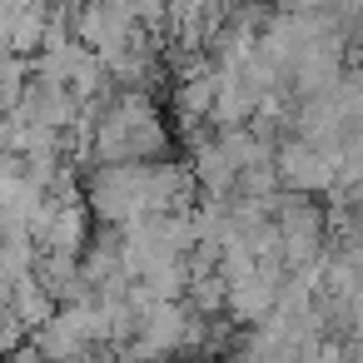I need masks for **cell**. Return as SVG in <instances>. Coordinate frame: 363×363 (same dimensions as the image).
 Returning a JSON list of instances; mask_svg holds the SVG:
<instances>
[{
  "instance_id": "1",
  "label": "cell",
  "mask_w": 363,
  "mask_h": 363,
  "mask_svg": "<svg viewBox=\"0 0 363 363\" xmlns=\"http://www.w3.org/2000/svg\"><path fill=\"white\" fill-rule=\"evenodd\" d=\"M274 274H264V269H254V274H244V279H229L224 284V313L239 323V328H249V323H259L269 308H274Z\"/></svg>"
},
{
  "instance_id": "2",
  "label": "cell",
  "mask_w": 363,
  "mask_h": 363,
  "mask_svg": "<svg viewBox=\"0 0 363 363\" xmlns=\"http://www.w3.org/2000/svg\"><path fill=\"white\" fill-rule=\"evenodd\" d=\"M85 239H90V209H85V199H60V204L50 209V224H45V234L35 239V249L80 254V249H85Z\"/></svg>"
},
{
  "instance_id": "3",
  "label": "cell",
  "mask_w": 363,
  "mask_h": 363,
  "mask_svg": "<svg viewBox=\"0 0 363 363\" xmlns=\"http://www.w3.org/2000/svg\"><path fill=\"white\" fill-rule=\"evenodd\" d=\"M189 174H194L199 194H209V199H229V194H234V179H239L234 160H229L214 140H199V145H194V164H189Z\"/></svg>"
},
{
  "instance_id": "4",
  "label": "cell",
  "mask_w": 363,
  "mask_h": 363,
  "mask_svg": "<svg viewBox=\"0 0 363 363\" xmlns=\"http://www.w3.org/2000/svg\"><path fill=\"white\" fill-rule=\"evenodd\" d=\"M169 105H174V115L184 120V130H189V125H204V120H209V105H214V65L189 70V75H174Z\"/></svg>"
},
{
  "instance_id": "5",
  "label": "cell",
  "mask_w": 363,
  "mask_h": 363,
  "mask_svg": "<svg viewBox=\"0 0 363 363\" xmlns=\"http://www.w3.org/2000/svg\"><path fill=\"white\" fill-rule=\"evenodd\" d=\"M45 26H50V11L45 6H16L11 11V26H6V50L35 55L40 40H45Z\"/></svg>"
},
{
  "instance_id": "6",
  "label": "cell",
  "mask_w": 363,
  "mask_h": 363,
  "mask_svg": "<svg viewBox=\"0 0 363 363\" xmlns=\"http://www.w3.org/2000/svg\"><path fill=\"white\" fill-rule=\"evenodd\" d=\"M11 308L35 328V323H45V318L55 313V294H50V289L35 279V269H30V274H16V279H11Z\"/></svg>"
},
{
  "instance_id": "7",
  "label": "cell",
  "mask_w": 363,
  "mask_h": 363,
  "mask_svg": "<svg viewBox=\"0 0 363 363\" xmlns=\"http://www.w3.org/2000/svg\"><path fill=\"white\" fill-rule=\"evenodd\" d=\"M26 333H30V323H26V318H21V313L6 303V308H0V353H11V348H16Z\"/></svg>"
},
{
  "instance_id": "8",
  "label": "cell",
  "mask_w": 363,
  "mask_h": 363,
  "mask_svg": "<svg viewBox=\"0 0 363 363\" xmlns=\"http://www.w3.org/2000/svg\"><path fill=\"white\" fill-rule=\"evenodd\" d=\"M11 140H16V110L0 115V150H11Z\"/></svg>"
},
{
  "instance_id": "9",
  "label": "cell",
  "mask_w": 363,
  "mask_h": 363,
  "mask_svg": "<svg viewBox=\"0 0 363 363\" xmlns=\"http://www.w3.org/2000/svg\"><path fill=\"white\" fill-rule=\"evenodd\" d=\"M353 313H363V269H358V284H353V294H348V318Z\"/></svg>"
}]
</instances>
